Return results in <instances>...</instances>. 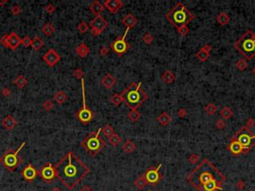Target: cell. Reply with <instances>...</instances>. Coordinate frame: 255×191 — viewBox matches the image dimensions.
Segmentation results:
<instances>
[{"mask_svg":"<svg viewBox=\"0 0 255 191\" xmlns=\"http://www.w3.org/2000/svg\"><path fill=\"white\" fill-rule=\"evenodd\" d=\"M162 79L163 82L169 85V84L173 83V81L175 80V75L171 71L166 70V71L163 72V74L162 75Z\"/></svg>","mask_w":255,"mask_h":191,"instance_id":"obj_24","label":"cell"},{"mask_svg":"<svg viewBox=\"0 0 255 191\" xmlns=\"http://www.w3.org/2000/svg\"><path fill=\"white\" fill-rule=\"evenodd\" d=\"M228 148L230 150V152L235 154V155L240 154V153L243 152V151H244L243 147L240 145V143H239L237 140H235V139H231V142H230Z\"/></svg>","mask_w":255,"mask_h":191,"instance_id":"obj_20","label":"cell"},{"mask_svg":"<svg viewBox=\"0 0 255 191\" xmlns=\"http://www.w3.org/2000/svg\"><path fill=\"white\" fill-rule=\"evenodd\" d=\"M219 114H220V117L221 118L227 119V118H231V115L233 114V111H232V110L230 109V107H222L220 111H219Z\"/></svg>","mask_w":255,"mask_h":191,"instance_id":"obj_35","label":"cell"},{"mask_svg":"<svg viewBox=\"0 0 255 191\" xmlns=\"http://www.w3.org/2000/svg\"><path fill=\"white\" fill-rule=\"evenodd\" d=\"M2 125L5 129L12 130L16 125H17V121H16L12 115H7V117H5L3 118Z\"/></svg>","mask_w":255,"mask_h":191,"instance_id":"obj_17","label":"cell"},{"mask_svg":"<svg viewBox=\"0 0 255 191\" xmlns=\"http://www.w3.org/2000/svg\"><path fill=\"white\" fill-rule=\"evenodd\" d=\"M129 28H127V30L125 32V34L122 38H119L118 40H116L115 42H113L111 44V48L112 50H113L115 53H117L118 55H123L125 54L126 52L129 50L130 45L127 43L126 41V36L128 34V32H129Z\"/></svg>","mask_w":255,"mask_h":191,"instance_id":"obj_10","label":"cell"},{"mask_svg":"<svg viewBox=\"0 0 255 191\" xmlns=\"http://www.w3.org/2000/svg\"><path fill=\"white\" fill-rule=\"evenodd\" d=\"M21 44L24 47H30L31 44H32V39L30 37H28V36H25L24 38H22Z\"/></svg>","mask_w":255,"mask_h":191,"instance_id":"obj_45","label":"cell"},{"mask_svg":"<svg viewBox=\"0 0 255 191\" xmlns=\"http://www.w3.org/2000/svg\"><path fill=\"white\" fill-rule=\"evenodd\" d=\"M39 175L41 176L43 180H45L46 182H51L54 178L57 177V175H56L55 165H52V163H47V164L44 165L42 167V169L40 170Z\"/></svg>","mask_w":255,"mask_h":191,"instance_id":"obj_12","label":"cell"},{"mask_svg":"<svg viewBox=\"0 0 255 191\" xmlns=\"http://www.w3.org/2000/svg\"><path fill=\"white\" fill-rule=\"evenodd\" d=\"M162 167V163L158 164L157 167H150V169L147 170V172L145 174V177L147 179V181L150 185H155L157 183L161 180V175H159V169Z\"/></svg>","mask_w":255,"mask_h":191,"instance_id":"obj_13","label":"cell"},{"mask_svg":"<svg viewBox=\"0 0 255 191\" xmlns=\"http://www.w3.org/2000/svg\"><path fill=\"white\" fill-rule=\"evenodd\" d=\"M11 13L13 14V15H19L20 13H21V8H20L18 5H14V6H12L11 7Z\"/></svg>","mask_w":255,"mask_h":191,"instance_id":"obj_46","label":"cell"},{"mask_svg":"<svg viewBox=\"0 0 255 191\" xmlns=\"http://www.w3.org/2000/svg\"><path fill=\"white\" fill-rule=\"evenodd\" d=\"M235 67L239 71H244L247 68V62L245 59H239L238 61L235 64Z\"/></svg>","mask_w":255,"mask_h":191,"instance_id":"obj_40","label":"cell"},{"mask_svg":"<svg viewBox=\"0 0 255 191\" xmlns=\"http://www.w3.org/2000/svg\"><path fill=\"white\" fill-rule=\"evenodd\" d=\"M219 184H220V181L212 180V181H210L203 185V190L204 191H214L216 189H221V187L219 186Z\"/></svg>","mask_w":255,"mask_h":191,"instance_id":"obj_25","label":"cell"},{"mask_svg":"<svg viewBox=\"0 0 255 191\" xmlns=\"http://www.w3.org/2000/svg\"><path fill=\"white\" fill-rule=\"evenodd\" d=\"M44 46V40L40 37H35L34 39H32V44H31V47L33 48V50L35 51H39L41 48Z\"/></svg>","mask_w":255,"mask_h":191,"instance_id":"obj_28","label":"cell"},{"mask_svg":"<svg viewBox=\"0 0 255 191\" xmlns=\"http://www.w3.org/2000/svg\"><path fill=\"white\" fill-rule=\"evenodd\" d=\"M73 76L78 80H82L84 79V72L81 68H77V69H75L73 72Z\"/></svg>","mask_w":255,"mask_h":191,"instance_id":"obj_42","label":"cell"},{"mask_svg":"<svg viewBox=\"0 0 255 191\" xmlns=\"http://www.w3.org/2000/svg\"><path fill=\"white\" fill-rule=\"evenodd\" d=\"M204 111L207 114H209V115L214 114L217 111V107L215 106L213 103H207V105L205 106Z\"/></svg>","mask_w":255,"mask_h":191,"instance_id":"obj_38","label":"cell"},{"mask_svg":"<svg viewBox=\"0 0 255 191\" xmlns=\"http://www.w3.org/2000/svg\"><path fill=\"white\" fill-rule=\"evenodd\" d=\"M143 42H145L146 44L150 45V44H151V42L154 41V37H153V35H151V34L146 33L145 35L143 36Z\"/></svg>","mask_w":255,"mask_h":191,"instance_id":"obj_43","label":"cell"},{"mask_svg":"<svg viewBox=\"0 0 255 191\" xmlns=\"http://www.w3.org/2000/svg\"><path fill=\"white\" fill-rule=\"evenodd\" d=\"M122 23H123L124 26H126L127 28L131 29V28H133V27H135V25H137L138 19L135 18L133 14H127L125 17L123 18Z\"/></svg>","mask_w":255,"mask_h":191,"instance_id":"obj_19","label":"cell"},{"mask_svg":"<svg viewBox=\"0 0 255 191\" xmlns=\"http://www.w3.org/2000/svg\"><path fill=\"white\" fill-rule=\"evenodd\" d=\"M104 7L111 13H116L123 7V2L121 0H106L104 2Z\"/></svg>","mask_w":255,"mask_h":191,"instance_id":"obj_15","label":"cell"},{"mask_svg":"<svg viewBox=\"0 0 255 191\" xmlns=\"http://www.w3.org/2000/svg\"><path fill=\"white\" fill-rule=\"evenodd\" d=\"M254 125H255V119H253V118L247 119V122L245 125V126L247 127V129H251V127H253Z\"/></svg>","mask_w":255,"mask_h":191,"instance_id":"obj_51","label":"cell"},{"mask_svg":"<svg viewBox=\"0 0 255 191\" xmlns=\"http://www.w3.org/2000/svg\"><path fill=\"white\" fill-rule=\"evenodd\" d=\"M177 114H178V117L179 118H185L186 117V114H187V111L185 109H179L178 111H177Z\"/></svg>","mask_w":255,"mask_h":191,"instance_id":"obj_53","label":"cell"},{"mask_svg":"<svg viewBox=\"0 0 255 191\" xmlns=\"http://www.w3.org/2000/svg\"><path fill=\"white\" fill-rule=\"evenodd\" d=\"M102 85L106 88V89L108 90H111V89H113V87L116 85V79L113 77V75H111V74H107L105 75L104 77L102 78Z\"/></svg>","mask_w":255,"mask_h":191,"instance_id":"obj_18","label":"cell"},{"mask_svg":"<svg viewBox=\"0 0 255 191\" xmlns=\"http://www.w3.org/2000/svg\"><path fill=\"white\" fill-rule=\"evenodd\" d=\"M216 20L220 25H226V24L229 22V17L226 13H224V12H221V13L217 16Z\"/></svg>","mask_w":255,"mask_h":191,"instance_id":"obj_37","label":"cell"},{"mask_svg":"<svg viewBox=\"0 0 255 191\" xmlns=\"http://www.w3.org/2000/svg\"><path fill=\"white\" fill-rule=\"evenodd\" d=\"M234 48L240 52L245 59H253L255 57V34L252 31L247 30L234 43Z\"/></svg>","mask_w":255,"mask_h":191,"instance_id":"obj_3","label":"cell"},{"mask_svg":"<svg viewBox=\"0 0 255 191\" xmlns=\"http://www.w3.org/2000/svg\"><path fill=\"white\" fill-rule=\"evenodd\" d=\"M78 30L81 34H85L89 30V25L85 21H81L78 24Z\"/></svg>","mask_w":255,"mask_h":191,"instance_id":"obj_41","label":"cell"},{"mask_svg":"<svg viewBox=\"0 0 255 191\" xmlns=\"http://www.w3.org/2000/svg\"><path fill=\"white\" fill-rule=\"evenodd\" d=\"M51 191H62V190L60 189V188H58V187H55V188H53Z\"/></svg>","mask_w":255,"mask_h":191,"instance_id":"obj_57","label":"cell"},{"mask_svg":"<svg viewBox=\"0 0 255 191\" xmlns=\"http://www.w3.org/2000/svg\"><path fill=\"white\" fill-rule=\"evenodd\" d=\"M16 86H17L18 89H23L24 87L27 85L28 83V80L24 77V76H18V77H16L14 82H13Z\"/></svg>","mask_w":255,"mask_h":191,"instance_id":"obj_29","label":"cell"},{"mask_svg":"<svg viewBox=\"0 0 255 191\" xmlns=\"http://www.w3.org/2000/svg\"><path fill=\"white\" fill-rule=\"evenodd\" d=\"M2 95L4 96V97H9V96L11 95V91L9 89H7V88H5L3 91H2Z\"/></svg>","mask_w":255,"mask_h":191,"instance_id":"obj_55","label":"cell"},{"mask_svg":"<svg viewBox=\"0 0 255 191\" xmlns=\"http://www.w3.org/2000/svg\"><path fill=\"white\" fill-rule=\"evenodd\" d=\"M89 24H90V26L92 28L91 33H92V35H93V36L100 35L108 26V22L102 17L101 15L96 16V17L93 20H92V21Z\"/></svg>","mask_w":255,"mask_h":191,"instance_id":"obj_11","label":"cell"},{"mask_svg":"<svg viewBox=\"0 0 255 191\" xmlns=\"http://www.w3.org/2000/svg\"><path fill=\"white\" fill-rule=\"evenodd\" d=\"M42 32L46 36H51L55 32V27L52 25L51 23H46L45 25L42 27Z\"/></svg>","mask_w":255,"mask_h":191,"instance_id":"obj_34","label":"cell"},{"mask_svg":"<svg viewBox=\"0 0 255 191\" xmlns=\"http://www.w3.org/2000/svg\"><path fill=\"white\" fill-rule=\"evenodd\" d=\"M177 31H178V33L181 34V36H185L187 34V32H188V27H187V25H182V26H179L177 28Z\"/></svg>","mask_w":255,"mask_h":191,"instance_id":"obj_44","label":"cell"},{"mask_svg":"<svg viewBox=\"0 0 255 191\" xmlns=\"http://www.w3.org/2000/svg\"><path fill=\"white\" fill-rule=\"evenodd\" d=\"M141 87H142L141 82L139 84L131 83L122 93L124 102L127 103L128 107H131V110H137L149 98V96L142 90Z\"/></svg>","mask_w":255,"mask_h":191,"instance_id":"obj_2","label":"cell"},{"mask_svg":"<svg viewBox=\"0 0 255 191\" xmlns=\"http://www.w3.org/2000/svg\"><path fill=\"white\" fill-rule=\"evenodd\" d=\"M45 10L48 12V13L52 14L56 11V7L53 5V4H48V5L46 6V8H45Z\"/></svg>","mask_w":255,"mask_h":191,"instance_id":"obj_50","label":"cell"},{"mask_svg":"<svg viewBox=\"0 0 255 191\" xmlns=\"http://www.w3.org/2000/svg\"><path fill=\"white\" fill-rule=\"evenodd\" d=\"M22 39L15 33V32H11L10 34H6L1 37L0 39V43L3 46H5L7 48L12 50H16L18 48V46L21 44Z\"/></svg>","mask_w":255,"mask_h":191,"instance_id":"obj_9","label":"cell"},{"mask_svg":"<svg viewBox=\"0 0 255 191\" xmlns=\"http://www.w3.org/2000/svg\"><path fill=\"white\" fill-rule=\"evenodd\" d=\"M134 184L135 187H138L139 189H143V188H145V187L149 184L147 181V179L145 177V175H142V176H139L138 179H135V182H134Z\"/></svg>","mask_w":255,"mask_h":191,"instance_id":"obj_33","label":"cell"},{"mask_svg":"<svg viewBox=\"0 0 255 191\" xmlns=\"http://www.w3.org/2000/svg\"><path fill=\"white\" fill-rule=\"evenodd\" d=\"M54 99L59 103V105H62V103H64L67 101V95L65 92L58 91V92H56L54 95Z\"/></svg>","mask_w":255,"mask_h":191,"instance_id":"obj_27","label":"cell"},{"mask_svg":"<svg viewBox=\"0 0 255 191\" xmlns=\"http://www.w3.org/2000/svg\"><path fill=\"white\" fill-rule=\"evenodd\" d=\"M252 73H253V75H255V67L253 68V70H252Z\"/></svg>","mask_w":255,"mask_h":191,"instance_id":"obj_59","label":"cell"},{"mask_svg":"<svg viewBox=\"0 0 255 191\" xmlns=\"http://www.w3.org/2000/svg\"><path fill=\"white\" fill-rule=\"evenodd\" d=\"M249 191H252V190H249Z\"/></svg>","mask_w":255,"mask_h":191,"instance_id":"obj_60","label":"cell"},{"mask_svg":"<svg viewBox=\"0 0 255 191\" xmlns=\"http://www.w3.org/2000/svg\"><path fill=\"white\" fill-rule=\"evenodd\" d=\"M81 86H82V99H83V106L82 109L78 111L77 114V118L80 122H82L84 123L90 122L92 119H93V111H92L89 107H88L87 103H86V94H85V81L84 79L81 80Z\"/></svg>","mask_w":255,"mask_h":191,"instance_id":"obj_7","label":"cell"},{"mask_svg":"<svg viewBox=\"0 0 255 191\" xmlns=\"http://www.w3.org/2000/svg\"><path fill=\"white\" fill-rule=\"evenodd\" d=\"M225 125H225V122L223 121V119H217L216 122H215V126H216L218 129H224Z\"/></svg>","mask_w":255,"mask_h":191,"instance_id":"obj_47","label":"cell"},{"mask_svg":"<svg viewBox=\"0 0 255 191\" xmlns=\"http://www.w3.org/2000/svg\"><path fill=\"white\" fill-rule=\"evenodd\" d=\"M108 140H109V142H110L113 146H117V145H119V143H121L122 138H121V137H120L119 134L113 133L109 138H108Z\"/></svg>","mask_w":255,"mask_h":191,"instance_id":"obj_36","label":"cell"},{"mask_svg":"<svg viewBox=\"0 0 255 191\" xmlns=\"http://www.w3.org/2000/svg\"><path fill=\"white\" fill-rule=\"evenodd\" d=\"M57 178L68 189H73L91 172L90 168L73 152H68L55 165Z\"/></svg>","mask_w":255,"mask_h":191,"instance_id":"obj_1","label":"cell"},{"mask_svg":"<svg viewBox=\"0 0 255 191\" xmlns=\"http://www.w3.org/2000/svg\"><path fill=\"white\" fill-rule=\"evenodd\" d=\"M244 126L241 129H239L236 133L233 135L232 139L237 140L240 145L243 147L244 151L249 150L253 145H255V134L249 131H245L244 133Z\"/></svg>","mask_w":255,"mask_h":191,"instance_id":"obj_6","label":"cell"},{"mask_svg":"<svg viewBox=\"0 0 255 191\" xmlns=\"http://www.w3.org/2000/svg\"><path fill=\"white\" fill-rule=\"evenodd\" d=\"M43 107H44V110H50L53 109V103H52L51 101H46V102H44V103H43Z\"/></svg>","mask_w":255,"mask_h":191,"instance_id":"obj_48","label":"cell"},{"mask_svg":"<svg viewBox=\"0 0 255 191\" xmlns=\"http://www.w3.org/2000/svg\"><path fill=\"white\" fill-rule=\"evenodd\" d=\"M8 1L7 0H5V1H0V5H4V4H6Z\"/></svg>","mask_w":255,"mask_h":191,"instance_id":"obj_58","label":"cell"},{"mask_svg":"<svg viewBox=\"0 0 255 191\" xmlns=\"http://www.w3.org/2000/svg\"><path fill=\"white\" fill-rule=\"evenodd\" d=\"M111 103L115 107H119L121 103L124 102V99H123V96L122 94H114L113 96L111 97L110 99Z\"/></svg>","mask_w":255,"mask_h":191,"instance_id":"obj_32","label":"cell"},{"mask_svg":"<svg viewBox=\"0 0 255 191\" xmlns=\"http://www.w3.org/2000/svg\"><path fill=\"white\" fill-rule=\"evenodd\" d=\"M102 133H104V135H106L108 138H109L113 133H114V129L112 127L111 125H106L105 126H104L103 129H102Z\"/></svg>","mask_w":255,"mask_h":191,"instance_id":"obj_39","label":"cell"},{"mask_svg":"<svg viewBox=\"0 0 255 191\" xmlns=\"http://www.w3.org/2000/svg\"><path fill=\"white\" fill-rule=\"evenodd\" d=\"M60 60H61V57L54 49H49L43 56V61L49 67H54Z\"/></svg>","mask_w":255,"mask_h":191,"instance_id":"obj_14","label":"cell"},{"mask_svg":"<svg viewBox=\"0 0 255 191\" xmlns=\"http://www.w3.org/2000/svg\"><path fill=\"white\" fill-rule=\"evenodd\" d=\"M76 53H77L81 58H86L90 53V48L88 47L85 43H81L76 48Z\"/></svg>","mask_w":255,"mask_h":191,"instance_id":"obj_23","label":"cell"},{"mask_svg":"<svg viewBox=\"0 0 255 191\" xmlns=\"http://www.w3.org/2000/svg\"><path fill=\"white\" fill-rule=\"evenodd\" d=\"M166 18L169 20L173 26L177 28L189 23L194 18V16L187 10V8L181 2H177V5L170 10V12L166 14Z\"/></svg>","mask_w":255,"mask_h":191,"instance_id":"obj_4","label":"cell"},{"mask_svg":"<svg viewBox=\"0 0 255 191\" xmlns=\"http://www.w3.org/2000/svg\"><path fill=\"white\" fill-rule=\"evenodd\" d=\"M122 148L126 153H131L135 149V144L131 140H127L123 144Z\"/></svg>","mask_w":255,"mask_h":191,"instance_id":"obj_31","label":"cell"},{"mask_svg":"<svg viewBox=\"0 0 255 191\" xmlns=\"http://www.w3.org/2000/svg\"><path fill=\"white\" fill-rule=\"evenodd\" d=\"M157 121L161 123L162 125H167L171 122V118L169 114L166 113V111H163V113H162L157 118Z\"/></svg>","mask_w":255,"mask_h":191,"instance_id":"obj_26","label":"cell"},{"mask_svg":"<svg viewBox=\"0 0 255 191\" xmlns=\"http://www.w3.org/2000/svg\"><path fill=\"white\" fill-rule=\"evenodd\" d=\"M236 187L238 189H243L245 187V183H244V181H242V180H239V181H237V183H236Z\"/></svg>","mask_w":255,"mask_h":191,"instance_id":"obj_54","label":"cell"},{"mask_svg":"<svg viewBox=\"0 0 255 191\" xmlns=\"http://www.w3.org/2000/svg\"><path fill=\"white\" fill-rule=\"evenodd\" d=\"M211 51V47L210 45H204L200 50H199L196 53V57L200 60V61H205L207 60V58L209 57V52Z\"/></svg>","mask_w":255,"mask_h":191,"instance_id":"obj_21","label":"cell"},{"mask_svg":"<svg viewBox=\"0 0 255 191\" xmlns=\"http://www.w3.org/2000/svg\"><path fill=\"white\" fill-rule=\"evenodd\" d=\"M141 117H142V114L138 110H131L129 111V114H128V118L133 122H138L139 119L141 118Z\"/></svg>","mask_w":255,"mask_h":191,"instance_id":"obj_30","label":"cell"},{"mask_svg":"<svg viewBox=\"0 0 255 191\" xmlns=\"http://www.w3.org/2000/svg\"><path fill=\"white\" fill-rule=\"evenodd\" d=\"M24 145H25V142H23L21 145H20L17 150L15 151H7L5 153V155L2 157L1 159V162L2 164L6 167V168L9 170V171H14L15 168L17 167L18 165V158H17V154L19 153V151L21 150Z\"/></svg>","mask_w":255,"mask_h":191,"instance_id":"obj_8","label":"cell"},{"mask_svg":"<svg viewBox=\"0 0 255 191\" xmlns=\"http://www.w3.org/2000/svg\"><path fill=\"white\" fill-rule=\"evenodd\" d=\"M0 78H1V76H0Z\"/></svg>","mask_w":255,"mask_h":191,"instance_id":"obj_61","label":"cell"},{"mask_svg":"<svg viewBox=\"0 0 255 191\" xmlns=\"http://www.w3.org/2000/svg\"><path fill=\"white\" fill-rule=\"evenodd\" d=\"M101 131H102V129L100 127L96 133H90L82 141V146L85 147L87 151L91 155H96L103 149L104 146H105V141H104L102 137H100Z\"/></svg>","mask_w":255,"mask_h":191,"instance_id":"obj_5","label":"cell"},{"mask_svg":"<svg viewBox=\"0 0 255 191\" xmlns=\"http://www.w3.org/2000/svg\"><path fill=\"white\" fill-rule=\"evenodd\" d=\"M21 174H22V176L25 178L27 181H32V180H34L36 177H37V175L39 173H38V171L36 170L31 164H28L25 167V168L22 170Z\"/></svg>","mask_w":255,"mask_h":191,"instance_id":"obj_16","label":"cell"},{"mask_svg":"<svg viewBox=\"0 0 255 191\" xmlns=\"http://www.w3.org/2000/svg\"><path fill=\"white\" fill-rule=\"evenodd\" d=\"M104 9H105V7H104V4H102L100 1H94L93 3L90 5V10L93 12V13L96 15V16H98L102 13V12L104 11Z\"/></svg>","mask_w":255,"mask_h":191,"instance_id":"obj_22","label":"cell"},{"mask_svg":"<svg viewBox=\"0 0 255 191\" xmlns=\"http://www.w3.org/2000/svg\"><path fill=\"white\" fill-rule=\"evenodd\" d=\"M198 160H199V156L197 154H191L188 157V161L190 163H196Z\"/></svg>","mask_w":255,"mask_h":191,"instance_id":"obj_49","label":"cell"},{"mask_svg":"<svg viewBox=\"0 0 255 191\" xmlns=\"http://www.w3.org/2000/svg\"><path fill=\"white\" fill-rule=\"evenodd\" d=\"M149 191H151V190H149Z\"/></svg>","mask_w":255,"mask_h":191,"instance_id":"obj_62","label":"cell"},{"mask_svg":"<svg viewBox=\"0 0 255 191\" xmlns=\"http://www.w3.org/2000/svg\"><path fill=\"white\" fill-rule=\"evenodd\" d=\"M80 191H94V190L92 189L90 186H83L82 188L80 189Z\"/></svg>","mask_w":255,"mask_h":191,"instance_id":"obj_56","label":"cell"},{"mask_svg":"<svg viewBox=\"0 0 255 191\" xmlns=\"http://www.w3.org/2000/svg\"><path fill=\"white\" fill-rule=\"evenodd\" d=\"M100 54H101L102 57H106V56L109 54V49H108L107 47H102L101 50H100Z\"/></svg>","mask_w":255,"mask_h":191,"instance_id":"obj_52","label":"cell"}]
</instances>
